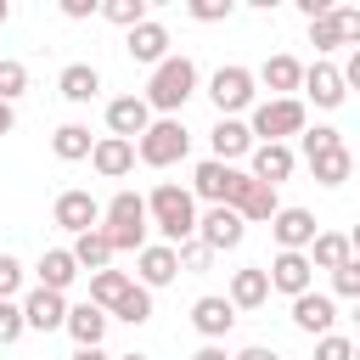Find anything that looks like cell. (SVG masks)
I'll use <instances>...</instances> for the list:
<instances>
[{
    "instance_id": "6da1fadb",
    "label": "cell",
    "mask_w": 360,
    "mask_h": 360,
    "mask_svg": "<svg viewBox=\"0 0 360 360\" xmlns=\"http://www.w3.org/2000/svg\"><path fill=\"white\" fill-rule=\"evenodd\" d=\"M197 84H202V73H197V62L191 56H180V51H169L158 68H152V79H146V107H152V118H180V107L197 96Z\"/></svg>"
},
{
    "instance_id": "7a4b0ae2",
    "label": "cell",
    "mask_w": 360,
    "mask_h": 360,
    "mask_svg": "<svg viewBox=\"0 0 360 360\" xmlns=\"http://www.w3.org/2000/svg\"><path fill=\"white\" fill-rule=\"evenodd\" d=\"M146 219H152L158 242L180 248V242H191V236H197V197H191L180 180H158V186H152V197H146Z\"/></svg>"
},
{
    "instance_id": "3957f363",
    "label": "cell",
    "mask_w": 360,
    "mask_h": 360,
    "mask_svg": "<svg viewBox=\"0 0 360 360\" xmlns=\"http://www.w3.org/2000/svg\"><path fill=\"white\" fill-rule=\"evenodd\" d=\"M101 231L112 242V253H141L146 248V197L141 191H112V202H101Z\"/></svg>"
},
{
    "instance_id": "277c9868",
    "label": "cell",
    "mask_w": 360,
    "mask_h": 360,
    "mask_svg": "<svg viewBox=\"0 0 360 360\" xmlns=\"http://www.w3.org/2000/svg\"><path fill=\"white\" fill-rule=\"evenodd\" d=\"M208 101H214L219 118L253 112V107H259V79H253V68H242V62L214 68V79H208Z\"/></svg>"
},
{
    "instance_id": "5b68a950",
    "label": "cell",
    "mask_w": 360,
    "mask_h": 360,
    "mask_svg": "<svg viewBox=\"0 0 360 360\" xmlns=\"http://www.w3.org/2000/svg\"><path fill=\"white\" fill-rule=\"evenodd\" d=\"M248 129H253V141H281V146H292V135L309 129V107H304L298 96H287V101H259V107L248 112Z\"/></svg>"
},
{
    "instance_id": "8992f818",
    "label": "cell",
    "mask_w": 360,
    "mask_h": 360,
    "mask_svg": "<svg viewBox=\"0 0 360 360\" xmlns=\"http://www.w3.org/2000/svg\"><path fill=\"white\" fill-rule=\"evenodd\" d=\"M242 186H248V169H236V163H214V158H202L197 169H191V197L197 202H208V208H236V197H242Z\"/></svg>"
},
{
    "instance_id": "52a82bcc",
    "label": "cell",
    "mask_w": 360,
    "mask_h": 360,
    "mask_svg": "<svg viewBox=\"0 0 360 360\" xmlns=\"http://www.w3.org/2000/svg\"><path fill=\"white\" fill-rule=\"evenodd\" d=\"M186 152H191V135H186L180 118H152V129L135 141V158H141L146 169H174Z\"/></svg>"
},
{
    "instance_id": "ba28073f",
    "label": "cell",
    "mask_w": 360,
    "mask_h": 360,
    "mask_svg": "<svg viewBox=\"0 0 360 360\" xmlns=\"http://www.w3.org/2000/svg\"><path fill=\"white\" fill-rule=\"evenodd\" d=\"M51 225H62L68 236H84V231H96L101 225V202L90 197V191H56V202H51Z\"/></svg>"
},
{
    "instance_id": "9c48e42d",
    "label": "cell",
    "mask_w": 360,
    "mask_h": 360,
    "mask_svg": "<svg viewBox=\"0 0 360 360\" xmlns=\"http://www.w3.org/2000/svg\"><path fill=\"white\" fill-rule=\"evenodd\" d=\"M242 236H248V225L236 208H202L197 214V242L208 253H231V248H242Z\"/></svg>"
},
{
    "instance_id": "30bf717a",
    "label": "cell",
    "mask_w": 360,
    "mask_h": 360,
    "mask_svg": "<svg viewBox=\"0 0 360 360\" xmlns=\"http://www.w3.org/2000/svg\"><path fill=\"white\" fill-rule=\"evenodd\" d=\"M270 236H276V253H309V242L321 236V225H315L309 208H287L281 202V214L270 219Z\"/></svg>"
},
{
    "instance_id": "8fae6325",
    "label": "cell",
    "mask_w": 360,
    "mask_h": 360,
    "mask_svg": "<svg viewBox=\"0 0 360 360\" xmlns=\"http://www.w3.org/2000/svg\"><path fill=\"white\" fill-rule=\"evenodd\" d=\"M17 304H22V326H28V332H62V326H68V292L28 287Z\"/></svg>"
},
{
    "instance_id": "7c38bea8",
    "label": "cell",
    "mask_w": 360,
    "mask_h": 360,
    "mask_svg": "<svg viewBox=\"0 0 360 360\" xmlns=\"http://www.w3.org/2000/svg\"><path fill=\"white\" fill-rule=\"evenodd\" d=\"M292 169H298V152L281 146V141H259V146L248 152V174H253L259 186H281V180H292Z\"/></svg>"
},
{
    "instance_id": "4fadbf2b",
    "label": "cell",
    "mask_w": 360,
    "mask_h": 360,
    "mask_svg": "<svg viewBox=\"0 0 360 360\" xmlns=\"http://www.w3.org/2000/svg\"><path fill=\"white\" fill-rule=\"evenodd\" d=\"M304 101H315L321 112H338V107L349 101L343 73H338L332 62H309V68H304Z\"/></svg>"
},
{
    "instance_id": "5bb4252c",
    "label": "cell",
    "mask_w": 360,
    "mask_h": 360,
    "mask_svg": "<svg viewBox=\"0 0 360 360\" xmlns=\"http://www.w3.org/2000/svg\"><path fill=\"white\" fill-rule=\"evenodd\" d=\"M152 129V107H146V96H112L107 101V135H118V141H141Z\"/></svg>"
},
{
    "instance_id": "9a60e30c",
    "label": "cell",
    "mask_w": 360,
    "mask_h": 360,
    "mask_svg": "<svg viewBox=\"0 0 360 360\" xmlns=\"http://www.w3.org/2000/svg\"><path fill=\"white\" fill-rule=\"evenodd\" d=\"M180 276V253L169 248V242H146L141 253H135V281L146 287V292H158V287H169Z\"/></svg>"
},
{
    "instance_id": "2e32d148",
    "label": "cell",
    "mask_w": 360,
    "mask_h": 360,
    "mask_svg": "<svg viewBox=\"0 0 360 360\" xmlns=\"http://www.w3.org/2000/svg\"><path fill=\"white\" fill-rule=\"evenodd\" d=\"M264 276H270V292H287V298H298V292L315 287V264H309V253H276V259L264 264Z\"/></svg>"
},
{
    "instance_id": "e0dca14e",
    "label": "cell",
    "mask_w": 360,
    "mask_h": 360,
    "mask_svg": "<svg viewBox=\"0 0 360 360\" xmlns=\"http://www.w3.org/2000/svg\"><path fill=\"white\" fill-rule=\"evenodd\" d=\"M191 326H197V338H202V343H225V332L236 326L231 298H225V292H202V298L191 304Z\"/></svg>"
},
{
    "instance_id": "ac0fdd59",
    "label": "cell",
    "mask_w": 360,
    "mask_h": 360,
    "mask_svg": "<svg viewBox=\"0 0 360 360\" xmlns=\"http://www.w3.org/2000/svg\"><path fill=\"white\" fill-rule=\"evenodd\" d=\"M208 158L214 163H236V158H248L259 141H253V129H248V118H214V129H208Z\"/></svg>"
},
{
    "instance_id": "d6986e66",
    "label": "cell",
    "mask_w": 360,
    "mask_h": 360,
    "mask_svg": "<svg viewBox=\"0 0 360 360\" xmlns=\"http://www.w3.org/2000/svg\"><path fill=\"white\" fill-rule=\"evenodd\" d=\"M332 321H338V298H332V292H315V287H309V292H298V298H292V326H298V332L326 338V332H332Z\"/></svg>"
},
{
    "instance_id": "ffe728a7",
    "label": "cell",
    "mask_w": 360,
    "mask_h": 360,
    "mask_svg": "<svg viewBox=\"0 0 360 360\" xmlns=\"http://www.w3.org/2000/svg\"><path fill=\"white\" fill-rule=\"evenodd\" d=\"M169 45H174V39H169V28H163L158 17H146L141 28H129V34H124V51H129V62H141V68H158V62L169 56Z\"/></svg>"
},
{
    "instance_id": "44dd1931",
    "label": "cell",
    "mask_w": 360,
    "mask_h": 360,
    "mask_svg": "<svg viewBox=\"0 0 360 360\" xmlns=\"http://www.w3.org/2000/svg\"><path fill=\"white\" fill-rule=\"evenodd\" d=\"M253 79L270 90V101H287L292 90H304V62L287 56V51H276V56H264V68H259Z\"/></svg>"
},
{
    "instance_id": "7402d4cb",
    "label": "cell",
    "mask_w": 360,
    "mask_h": 360,
    "mask_svg": "<svg viewBox=\"0 0 360 360\" xmlns=\"http://www.w3.org/2000/svg\"><path fill=\"white\" fill-rule=\"evenodd\" d=\"M225 298H231L236 315H242V309H264V298H270V276H264V264H242V270H231Z\"/></svg>"
},
{
    "instance_id": "603a6c76",
    "label": "cell",
    "mask_w": 360,
    "mask_h": 360,
    "mask_svg": "<svg viewBox=\"0 0 360 360\" xmlns=\"http://www.w3.org/2000/svg\"><path fill=\"white\" fill-rule=\"evenodd\" d=\"M107 321H112V315H107V309H96V304L84 298V304H68V326H62V332L73 338V349H101Z\"/></svg>"
},
{
    "instance_id": "cb8c5ba5",
    "label": "cell",
    "mask_w": 360,
    "mask_h": 360,
    "mask_svg": "<svg viewBox=\"0 0 360 360\" xmlns=\"http://www.w3.org/2000/svg\"><path fill=\"white\" fill-rule=\"evenodd\" d=\"M56 90H62V101L90 107V101L101 96V68H96V62H68V68L56 73Z\"/></svg>"
},
{
    "instance_id": "d4e9b609",
    "label": "cell",
    "mask_w": 360,
    "mask_h": 360,
    "mask_svg": "<svg viewBox=\"0 0 360 360\" xmlns=\"http://www.w3.org/2000/svg\"><path fill=\"white\" fill-rule=\"evenodd\" d=\"M90 169H96L101 180H124V174L135 169V141H118V135H96Z\"/></svg>"
},
{
    "instance_id": "484cf974",
    "label": "cell",
    "mask_w": 360,
    "mask_h": 360,
    "mask_svg": "<svg viewBox=\"0 0 360 360\" xmlns=\"http://www.w3.org/2000/svg\"><path fill=\"white\" fill-rule=\"evenodd\" d=\"M34 276H39L34 287H45V292H68L84 270H79V259H73L68 248H45V253H39V264H34Z\"/></svg>"
},
{
    "instance_id": "4316f807",
    "label": "cell",
    "mask_w": 360,
    "mask_h": 360,
    "mask_svg": "<svg viewBox=\"0 0 360 360\" xmlns=\"http://www.w3.org/2000/svg\"><path fill=\"white\" fill-rule=\"evenodd\" d=\"M236 214H242V225H270V219L281 214L276 186H259V180L248 174V186H242V197H236Z\"/></svg>"
},
{
    "instance_id": "83f0119b",
    "label": "cell",
    "mask_w": 360,
    "mask_h": 360,
    "mask_svg": "<svg viewBox=\"0 0 360 360\" xmlns=\"http://www.w3.org/2000/svg\"><path fill=\"white\" fill-rule=\"evenodd\" d=\"M51 152H56L62 163H84V158L96 152V135H90V124H79V118L56 124V129H51Z\"/></svg>"
},
{
    "instance_id": "f1b7e54d",
    "label": "cell",
    "mask_w": 360,
    "mask_h": 360,
    "mask_svg": "<svg viewBox=\"0 0 360 360\" xmlns=\"http://www.w3.org/2000/svg\"><path fill=\"white\" fill-rule=\"evenodd\" d=\"M68 253L79 259V270H84V276H96V270H112V259H118L101 225H96V231H84V236H73V248H68Z\"/></svg>"
},
{
    "instance_id": "f546056e",
    "label": "cell",
    "mask_w": 360,
    "mask_h": 360,
    "mask_svg": "<svg viewBox=\"0 0 360 360\" xmlns=\"http://www.w3.org/2000/svg\"><path fill=\"white\" fill-rule=\"evenodd\" d=\"M354 253H349V231H321L315 242H309V264L315 270H343Z\"/></svg>"
},
{
    "instance_id": "4dcf8cb0",
    "label": "cell",
    "mask_w": 360,
    "mask_h": 360,
    "mask_svg": "<svg viewBox=\"0 0 360 360\" xmlns=\"http://www.w3.org/2000/svg\"><path fill=\"white\" fill-rule=\"evenodd\" d=\"M309 174H315L321 186H343V180L354 174V152H349V146H332V152L309 158Z\"/></svg>"
},
{
    "instance_id": "1f68e13d",
    "label": "cell",
    "mask_w": 360,
    "mask_h": 360,
    "mask_svg": "<svg viewBox=\"0 0 360 360\" xmlns=\"http://www.w3.org/2000/svg\"><path fill=\"white\" fill-rule=\"evenodd\" d=\"M129 281H135L129 270H96V276H90V304H96V309H112V304L129 292Z\"/></svg>"
},
{
    "instance_id": "d6a6232c",
    "label": "cell",
    "mask_w": 360,
    "mask_h": 360,
    "mask_svg": "<svg viewBox=\"0 0 360 360\" xmlns=\"http://www.w3.org/2000/svg\"><path fill=\"white\" fill-rule=\"evenodd\" d=\"M107 315H112V321H124V326H146V321H152V292H146L141 281H129V292H124Z\"/></svg>"
},
{
    "instance_id": "836d02e7",
    "label": "cell",
    "mask_w": 360,
    "mask_h": 360,
    "mask_svg": "<svg viewBox=\"0 0 360 360\" xmlns=\"http://www.w3.org/2000/svg\"><path fill=\"white\" fill-rule=\"evenodd\" d=\"M101 17H107L112 28H124V34H129V28H141V22L152 17V6H146V0H107V6H101Z\"/></svg>"
},
{
    "instance_id": "e575fe53",
    "label": "cell",
    "mask_w": 360,
    "mask_h": 360,
    "mask_svg": "<svg viewBox=\"0 0 360 360\" xmlns=\"http://www.w3.org/2000/svg\"><path fill=\"white\" fill-rule=\"evenodd\" d=\"M332 146H343V135H338L332 124H315V129H304V135H298L304 163H309V158H321V152H332Z\"/></svg>"
},
{
    "instance_id": "d590c367",
    "label": "cell",
    "mask_w": 360,
    "mask_h": 360,
    "mask_svg": "<svg viewBox=\"0 0 360 360\" xmlns=\"http://www.w3.org/2000/svg\"><path fill=\"white\" fill-rule=\"evenodd\" d=\"M22 90H28V68H22L17 56H0V101L11 107V101H17Z\"/></svg>"
},
{
    "instance_id": "8d00e7d4",
    "label": "cell",
    "mask_w": 360,
    "mask_h": 360,
    "mask_svg": "<svg viewBox=\"0 0 360 360\" xmlns=\"http://www.w3.org/2000/svg\"><path fill=\"white\" fill-rule=\"evenodd\" d=\"M309 45H315V51H321V62H326V56H332V51H343V34H338V22H332V11H326V17H315V22H309Z\"/></svg>"
},
{
    "instance_id": "74e56055",
    "label": "cell",
    "mask_w": 360,
    "mask_h": 360,
    "mask_svg": "<svg viewBox=\"0 0 360 360\" xmlns=\"http://www.w3.org/2000/svg\"><path fill=\"white\" fill-rule=\"evenodd\" d=\"M22 259L17 253H0V304H17V292H22Z\"/></svg>"
},
{
    "instance_id": "f35d334b",
    "label": "cell",
    "mask_w": 360,
    "mask_h": 360,
    "mask_svg": "<svg viewBox=\"0 0 360 360\" xmlns=\"http://www.w3.org/2000/svg\"><path fill=\"white\" fill-rule=\"evenodd\" d=\"M332 298H349V304H360V259H349L343 270H332Z\"/></svg>"
},
{
    "instance_id": "ab89813d",
    "label": "cell",
    "mask_w": 360,
    "mask_h": 360,
    "mask_svg": "<svg viewBox=\"0 0 360 360\" xmlns=\"http://www.w3.org/2000/svg\"><path fill=\"white\" fill-rule=\"evenodd\" d=\"M174 253H180V270H186V276H202V270L214 264V253H208V248H202L197 236H191V242H180Z\"/></svg>"
},
{
    "instance_id": "60d3db41",
    "label": "cell",
    "mask_w": 360,
    "mask_h": 360,
    "mask_svg": "<svg viewBox=\"0 0 360 360\" xmlns=\"http://www.w3.org/2000/svg\"><path fill=\"white\" fill-rule=\"evenodd\" d=\"M332 22H338L343 45H349V51H360V6H332Z\"/></svg>"
},
{
    "instance_id": "b9f144b4",
    "label": "cell",
    "mask_w": 360,
    "mask_h": 360,
    "mask_svg": "<svg viewBox=\"0 0 360 360\" xmlns=\"http://www.w3.org/2000/svg\"><path fill=\"white\" fill-rule=\"evenodd\" d=\"M315 360H354V338H343V332L315 338Z\"/></svg>"
},
{
    "instance_id": "7bdbcfd3",
    "label": "cell",
    "mask_w": 360,
    "mask_h": 360,
    "mask_svg": "<svg viewBox=\"0 0 360 360\" xmlns=\"http://www.w3.org/2000/svg\"><path fill=\"white\" fill-rule=\"evenodd\" d=\"M22 304H0V349H11V343H22Z\"/></svg>"
},
{
    "instance_id": "ee69618b",
    "label": "cell",
    "mask_w": 360,
    "mask_h": 360,
    "mask_svg": "<svg viewBox=\"0 0 360 360\" xmlns=\"http://www.w3.org/2000/svg\"><path fill=\"white\" fill-rule=\"evenodd\" d=\"M186 17L191 22H225L231 17V0H186Z\"/></svg>"
},
{
    "instance_id": "f6af8a7d",
    "label": "cell",
    "mask_w": 360,
    "mask_h": 360,
    "mask_svg": "<svg viewBox=\"0 0 360 360\" xmlns=\"http://www.w3.org/2000/svg\"><path fill=\"white\" fill-rule=\"evenodd\" d=\"M96 11H101L96 0H62V17H68V22H84V17H96Z\"/></svg>"
},
{
    "instance_id": "bcb514c9",
    "label": "cell",
    "mask_w": 360,
    "mask_h": 360,
    "mask_svg": "<svg viewBox=\"0 0 360 360\" xmlns=\"http://www.w3.org/2000/svg\"><path fill=\"white\" fill-rule=\"evenodd\" d=\"M338 73H343V84H349V90H360V51H349V62H343Z\"/></svg>"
},
{
    "instance_id": "7dc6e473",
    "label": "cell",
    "mask_w": 360,
    "mask_h": 360,
    "mask_svg": "<svg viewBox=\"0 0 360 360\" xmlns=\"http://www.w3.org/2000/svg\"><path fill=\"white\" fill-rule=\"evenodd\" d=\"M191 360H236V354H231V349H225V343H202V349H197V354H191Z\"/></svg>"
},
{
    "instance_id": "c3c4849f",
    "label": "cell",
    "mask_w": 360,
    "mask_h": 360,
    "mask_svg": "<svg viewBox=\"0 0 360 360\" xmlns=\"http://www.w3.org/2000/svg\"><path fill=\"white\" fill-rule=\"evenodd\" d=\"M236 360H281V354L264 349V343H248V349H236Z\"/></svg>"
},
{
    "instance_id": "681fc988",
    "label": "cell",
    "mask_w": 360,
    "mask_h": 360,
    "mask_svg": "<svg viewBox=\"0 0 360 360\" xmlns=\"http://www.w3.org/2000/svg\"><path fill=\"white\" fill-rule=\"evenodd\" d=\"M68 360H112V354H107V349H73Z\"/></svg>"
},
{
    "instance_id": "f907efd6",
    "label": "cell",
    "mask_w": 360,
    "mask_h": 360,
    "mask_svg": "<svg viewBox=\"0 0 360 360\" xmlns=\"http://www.w3.org/2000/svg\"><path fill=\"white\" fill-rule=\"evenodd\" d=\"M11 129H17V112H11L6 101H0V135H11Z\"/></svg>"
},
{
    "instance_id": "816d5d0a",
    "label": "cell",
    "mask_w": 360,
    "mask_h": 360,
    "mask_svg": "<svg viewBox=\"0 0 360 360\" xmlns=\"http://www.w3.org/2000/svg\"><path fill=\"white\" fill-rule=\"evenodd\" d=\"M349 253H354V259H360V225H354V231H349Z\"/></svg>"
},
{
    "instance_id": "f5cc1de1",
    "label": "cell",
    "mask_w": 360,
    "mask_h": 360,
    "mask_svg": "<svg viewBox=\"0 0 360 360\" xmlns=\"http://www.w3.org/2000/svg\"><path fill=\"white\" fill-rule=\"evenodd\" d=\"M112 360H152V354H141V349H129V354H112Z\"/></svg>"
},
{
    "instance_id": "db71d44e",
    "label": "cell",
    "mask_w": 360,
    "mask_h": 360,
    "mask_svg": "<svg viewBox=\"0 0 360 360\" xmlns=\"http://www.w3.org/2000/svg\"><path fill=\"white\" fill-rule=\"evenodd\" d=\"M6 17H11V6H6V0H0V22H6Z\"/></svg>"
},
{
    "instance_id": "11a10c76",
    "label": "cell",
    "mask_w": 360,
    "mask_h": 360,
    "mask_svg": "<svg viewBox=\"0 0 360 360\" xmlns=\"http://www.w3.org/2000/svg\"><path fill=\"white\" fill-rule=\"evenodd\" d=\"M354 326H360V304H354Z\"/></svg>"
},
{
    "instance_id": "9f6ffc18",
    "label": "cell",
    "mask_w": 360,
    "mask_h": 360,
    "mask_svg": "<svg viewBox=\"0 0 360 360\" xmlns=\"http://www.w3.org/2000/svg\"><path fill=\"white\" fill-rule=\"evenodd\" d=\"M354 360H360V338H354Z\"/></svg>"
}]
</instances>
